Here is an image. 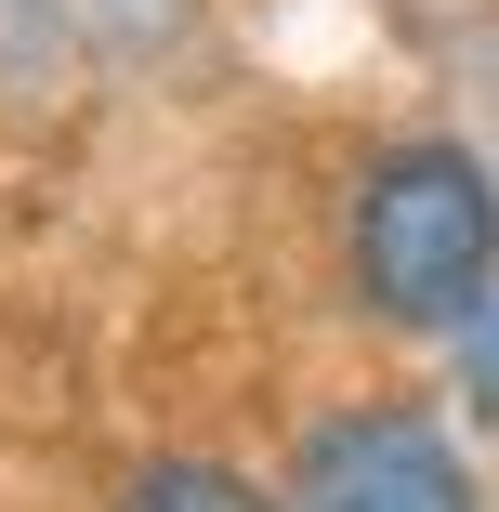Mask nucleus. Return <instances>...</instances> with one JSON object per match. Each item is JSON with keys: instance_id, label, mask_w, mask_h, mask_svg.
I'll use <instances>...</instances> for the list:
<instances>
[{"instance_id": "obj_1", "label": "nucleus", "mask_w": 499, "mask_h": 512, "mask_svg": "<svg viewBox=\"0 0 499 512\" xmlns=\"http://www.w3.org/2000/svg\"><path fill=\"white\" fill-rule=\"evenodd\" d=\"M342 263L381 329H473V302L499 276V184L473 145H381L355 211H342Z\"/></svg>"}, {"instance_id": "obj_3", "label": "nucleus", "mask_w": 499, "mask_h": 512, "mask_svg": "<svg viewBox=\"0 0 499 512\" xmlns=\"http://www.w3.org/2000/svg\"><path fill=\"white\" fill-rule=\"evenodd\" d=\"M106 512H289V499H276V486H250L237 460L171 447V460H132V486H119Z\"/></svg>"}, {"instance_id": "obj_2", "label": "nucleus", "mask_w": 499, "mask_h": 512, "mask_svg": "<svg viewBox=\"0 0 499 512\" xmlns=\"http://www.w3.org/2000/svg\"><path fill=\"white\" fill-rule=\"evenodd\" d=\"M289 512H473V460L447 447L434 407L368 394L289 447Z\"/></svg>"}]
</instances>
